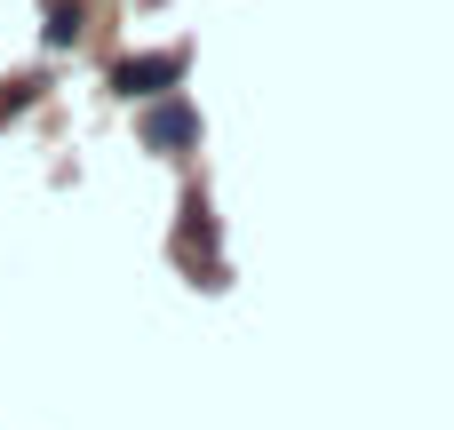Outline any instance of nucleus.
<instances>
[{"mask_svg": "<svg viewBox=\"0 0 454 430\" xmlns=\"http://www.w3.org/2000/svg\"><path fill=\"white\" fill-rule=\"evenodd\" d=\"M176 80H184V56H176V48H168V56H128V64L112 72L120 96H160V88H176Z\"/></svg>", "mask_w": 454, "mask_h": 430, "instance_id": "1", "label": "nucleus"}, {"mask_svg": "<svg viewBox=\"0 0 454 430\" xmlns=\"http://www.w3.org/2000/svg\"><path fill=\"white\" fill-rule=\"evenodd\" d=\"M192 136H200L192 104H160V112L144 120V144H152V152H176V144H192Z\"/></svg>", "mask_w": 454, "mask_h": 430, "instance_id": "2", "label": "nucleus"}, {"mask_svg": "<svg viewBox=\"0 0 454 430\" xmlns=\"http://www.w3.org/2000/svg\"><path fill=\"white\" fill-rule=\"evenodd\" d=\"M80 24H88V16H80V0H56V8H48V48L80 40Z\"/></svg>", "mask_w": 454, "mask_h": 430, "instance_id": "3", "label": "nucleus"}]
</instances>
